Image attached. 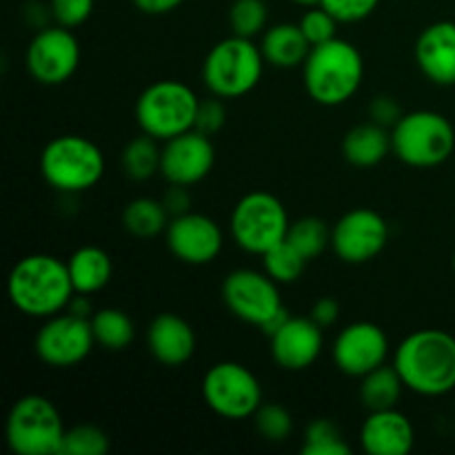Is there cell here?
Returning <instances> with one entry per match:
<instances>
[{
  "instance_id": "obj_1",
  "label": "cell",
  "mask_w": 455,
  "mask_h": 455,
  "mask_svg": "<svg viewBox=\"0 0 455 455\" xmlns=\"http://www.w3.org/2000/svg\"><path fill=\"white\" fill-rule=\"evenodd\" d=\"M7 296L20 314L47 320L62 314L76 296L67 260L49 253L20 258L9 271Z\"/></svg>"
},
{
  "instance_id": "obj_2",
  "label": "cell",
  "mask_w": 455,
  "mask_h": 455,
  "mask_svg": "<svg viewBox=\"0 0 455 455\" xmlns=\"http://www.w3.org/2000/svg\"><path fill=\"white\" fill-rule=\"evenodd\" d=\"M404 387L418 395L438 398L455 389V336L443 329L409 333L394 354Z\"/></svg>"
},
{
  "instance_id": "obj_3",
  "label": "cell",
  "mask_w": 455,
  "mask_h": 455,
  "mask_svg": "<svg viewBox=\"0 0 455 455\" xmlns=\"http://www.w3.org/2000/svg\"><path fill=\"white\" fill-rule=\"evenodd\" d=\"M305 89L323 107L345 105L358 93L364 78L363 53L345 38L311 47L302 65Z\"/></svg>"
},
{
  "instance_id": "obj_4",
  "label": "cell",
  "mask_w": 455,
  "mask_h": 455,
  "mask_svg": "<svg viewBox=\"0 0 455 455\" xmlns=\"http://www.w3.org/2000/svg\"><path fill=\"white\" fill-rule=\"evenodd\" d=\"M40 173L44 182L60 194H83L93 189L105 176V156L89 138L65 133L44 145Z\"/></svg>"
},
{
  "instance_id": "obj_5",
  "label": "cell",
  "mask_w": 455,
  "mask_h": 455,
  "mask_svg": "<svg viewBox=\"0 0 455 455\" xmlns=\"http://www.w3.org/2000/svg\"><path fill=\"white\" fill-rule=\"evenodd\" d=\"M265 56L251 38L229 36L209 49L203 62L204 87L222 100L247 96L258 87L265 71Z\"/></svg>"
},
{
  "instance_id": "obj_6",
  "label": "cell",
  "mask_w": 455,
  "mask_h": 455,
  "mask_svg": "<svg viewBox=\"0 0 455 455\" xmlns=\"http://www.w3.org/2000/svg\"><path fill=\"white\" fill-rule=\"evenodd\" d=\"M395 158L416 169H431L447 163L455 149V129L447 116L418 109L404 114L391 129Z\"/></svg>"
},
{
  "instance_id": "obj_7",
  "label": "cell",
  "mask_w": 455,
  "mask_h": 455,
  "mask_svg": "<svg viewBox=\"0 0 455 455\" xmlns=\"http://www.w3.org/2000/svg\"><path fill=\"white\" fill-rule=\"evenodd\" d=\"M200 98L180 80L151 83L136 100V123L142 133L167 142L196 127Z\"/></svg>"
},
{
  "instance_id": "obj_8",
  "label": "cell",
  "mask_w": 455,
  "mask_h": 455,
  "mask_svg": "<svg viewBox=\"0 0 455 455\" xmlns=\"http://www.w3.org/2000/svg\"><path fill=\"white\" fill-rule=\"evenodd\" d=\"M222 300L235 318L258 327L265 336L278 331L289 318L278 283L267 275V271L235 269L227 274L222 283Z\"/></svg>"
},
{
  "instance_id": "obj_9",
  "label": "cell",
  "mask_w": 455,
  "mask_h": 455,
  "mask_svg": "<svg viewBox=\"0 0 455 455\" xmlns=\"http://www.w3.org/2000/svg\"><path fill=\"white\" fill-rule=\"evenodd\" d=\"M65 431L56 404L38 394L18 398L4 422V438L18 455H60Z\"/></svg>"
},
{
  "instance_id": "obj_10",
  "label": "cell",
  "mask_w": 455,
  "mask_h": 455,
  "mask_svg": "<svg viewBox=\"0 0 455 455\" xmlns=\"http://www.w3.org/2000/svg\"><path fill=\"white\" fill-rule=\"evenodd\" d=\"M291 220L284 204L267 191H251L235 203L231 212V235L243 251L265 256L287 240Z\"/></svg>"
},
{
  "instance_id": "obj_11",
  "label": "cell",
  "mask_w": 455,
  "mask_h": 455,
  "mask_svg": "<svg viewBox=\"0 0 455 455\" xmlns=\"http://www.w3.org/2000/svg\"><path fill=\"white\" fill-rule=\"evenodd\" d=\"M203 400L216 416L227 420H247L260 409V380L240 363H218L204 373Z\"/></svg>"
},
{
  "instance_id": "obj_12",
  "label": "cell",
  "mask_w": 455,
  "mask_h": 455,
  "mask_svg": "<svg viewBox=\"0 0 455 455\" xmlns=\"http://www.w3.org/2000/svg\"><path fill=\"white\" fill-rule=\"evenodd\" d=\"M96 347L92 320L71 311L52 315L38 329L34 340L36 355L53 369H69L83 363Z\"/></svg>"
},
{
  "instance_id": "obj_13",
  "label": "cell",
  "mask_w": 455,
  "mask_h": 455,
  "mask_svg": "<svg viewBox=\"0 0 455 455\" xmlns=\"http://www.w3.org/2000/svg\"><path fill=\"white\" fill-rule=\"evenodd\" d=\"M80 44L69 27L52 25L36 31L25 53V67L36 83L56 87L78 71Z\"/></svg>"
},
{
  "instance_id": "obj_14",
  "label": "cell",
  "mask_w": 455,
  "mask_h": 455,
  "mask_svg": "<svg viewBox=\"0 0 455 455\" xmlns=\"http://www.w3.org/2000/svg\"><path fill=\"white\" fill-rule=\"evenodd\" d=\"M389 243V225L373 209H351L331 227V249L347 265H364Z\"/></svg>"
},
{
  "instance_id": "obj_15",
  "label": "cell",
  "mask_w": 455,
  "mask_h": 455,
  "mask_svg": "<svg viewBox=\"0 0 455 455\" xmlns=\"http://www.w3.org/2000/svg\"><path fill=\"white\" fill-rule=\"evenodd\" d=\"M331 358L338 371L345 376L364 378L373 369L387 364L389 338L378 324L367 323V320L351 323L333 340Z\"/></svg>"
},
{
  "instance_id": "obj_16",
  "label": "cell",
  "mask_w": 455,
  "mask_h": 455,
  "mask_svg": "<svg viewBox=\"0 0 455 455\" xmlns=\"http://www.w3.org/2000/svg\"><path fill=\"white\" fill-rule=\"evenodd\" d=\"M164 238H167V247L173 258L196 267L216 260L225 244V234H222L220 225L213 218L194 212L173 216L164 231Z\"/></svg>"
},
{
  "instance_id": "obj_17",
  "label": "cell",
  "mask_w": 455,
  "mask_h": 455,
  "mask_svg": "<svg viewBox=\"0 0 455 455\" xmlns=\"http://www.w3.org/2000/svg\"><path fill=\"white\" fill-rule=\"evenodd\" d=\"M213 164H216V147L212 136H204L196 129L180 133L163 145L160 173L169 185H198L213 172Z\"/></svg>"
},
{
  "instance_id": "obj_18",
  "label": "cell",
  "mask_w": 455,
  "mask_h": 455,
  "mask_svg": "<svg viewBox=\"0 0 455 455\" xmlns=\"http://www.w3.org/2000/svg\"><path fill=\"white\" fill-rule=\"evenodd\" d=\"M271 358L284 371H305L320 358L324 347L323 327L314 318L284 320L283 327L269 336Z\"/></svg>"
},
{
  "instance_id": "obj_19",
  "label": "cell",
  "mask_w": 455,
  "mask_h": 455,
  "mask_svg": "<svg viewBox=\"0 0 455 455\" xmlns=\"http://www.w3.org/2000/svg\"><path fill=\"white\" fill-rule=\"evenodd\" d=\"M416 62L440 87L455 84V22L440 20L422 29L416 40Z\"/></svg>"
},
{
  "instance_id": "obj_20",
  "label": "cell",
  "mask_w": 455,
  "mask_h": 455,
  "mask_svg": "<svg viewBox=\"0 0 455 455\" xmlns=\"http://www.w3.org/2000/svg\"><path fill=\"white\" fill-rule=\"evenodd\" d=\"M360 444L369 455H404L416 444V429L398 409L369 411L360 429Z\"/></svg>"
},
{
  "instance_id": "obj_21",
  "label": "cell",
  "mask_w": 455,
  "mask_h": 455,
  "mask_svg": "<svg viewBox=\"0 0 455 455\" xmlns=\"http://www.w3.org/2000/svg\"><path fill=\"white\" fill-rule=\"evenodd\" d=\"M196 331L176 314H158L147 327L149 354L164 367H182L196 354Z\"/></svg>"
},
{
  "instance_id": "obj_22",
  "label": "cell",
  "mask_w": 455,
  "mask_h": 455,
  "mask_svg": "<svg viewBox=\"0 0 455 455\" xmlns=\"http://www.w3.org/2000/svg\"><path fill=\"white\" fill-rule=\"evenodd\" d=\"M260 49L265 60L275 69H296L305 65L311 44L298 22H280L262 34Z\"/></svg>"
},
{
  "instance_id": "obj_23",
  "label": "cell",
  "mask_w": 455,
  "mask_h": 455,
  "mask_svg": "<svg viewBox=\"0 0 455 455\" xmlns=\"http://www.w3.org/2000/svg\"><path fill=\"white\" fill-rule=\"evenodd\" d=\"M391 151V132L371 120L351 127L342 140V156L347 163L360 169L376 167Z\"/></svg>"
},
{
  "instance_id": "obj_24",
  "label": "cell",
  "mask_w": 455,
  "mask_h": 455,
  "mask_svg": "<svg viewBox=\"0 0 455 455\" xmlns=\"http://www.w3.org/2000/svg\"><path fill=\"white\" fill-rule=\"evenodd\" d=\"M67 267H69L76 293H83V296H92V293L105 289L109 284L111 274H114L111 256L96 244H84V247L76 249L67 258Z\"/></svg>"
},
{
  "instance_id": "obj_25",
  "label": "cell",
  "mask_w": 455,
  "mask_h": 455,
  "mask_svg": "<svg viewBox=\"0 0 455 455\" xmlns=\"http://www.w3.org/2000/svg\"><path fill=\"white\" fill-rule=\"evenodd\" d=\"M360 400L367 411H385L398 407L404 382L394 364H382L364 378H360Z\"/></svg>"
},
{
  "instance_id": "obj_26",
  "label": "cell",
  "mask_w": 455,
  "mask_h": 455,
  "mask_svg": "<svg viewBox=\"0 0 455 455\" xmlns=\"http://www.w3.org/2000/svg\"><path fill=\"white\" fill-rule=\"evenodd\" d=\"M92 331L96 338V345L107 351H123L136 338V324L124 314L123 309L116 307H105V309L93 311L92 318Z\"/></svg>"
},
{
  "instance_id": "obj_27",
  "label": "cell",
  "mask_w": 455,
  "mask_h": 455,
  "mask_svg": "<svg viewBox=\"0 0 455 455\" xmlns=\"http://www.w3.org/2000/svg\"><path fill=\"white\" fill-rule=\"evenodd\" d=\"M169 216L163 200L156 198H136L124 207L123 227L136 238H156L163 231H167Z\"/></svg>"
},
{
  "instance_id": "obj_28",
  "label": "cell",
  "mask_w": 455,
  "mask_h": 455,
  "mask_svg": "<svg viewBox=\"0 0 455 455\" xmlns=\"http://www.w3.org/2000/svg\"><path fill=\"white\" fill-rule=\"evenodd\" d=\"M158 142L160 140H156L149 133H142V136H136L133 140L127 142L123 156H120V163H123L124 173L132 180H149V178H154L160 172L163 147Z\"/></svg>"
},
{
  "instance_id": "obj_29",
  "label": "cell",
  "mask_w": 455,
  "mask_h": 455,
  "mask_svg": "<svg viewBox=\"0 0 455 455\" xmlns=\"http://www.w3.org/2000/svg\"><path fill=\"white\" fill-rule=\"evenodd\" d=\"M287 243H291L307 260H314L327 247H331V229L327 222L315 216L298 218L296 222L289 225Z\"/></svg>"
},
{
  "instance_id": "obj_30",
  "label": "cell",
  "mask_w": 455,
  "mask_h": 455,
  "mask_svg": "<svg viewBox=\"0 0 455 455\" xmlns=\"http://www.w3.org/2000/svg\"><path fill=\"white\" fill-rule=\"evenodd\" d=\"M307 262L309 260L287 240L275 244L262 256V267H265L267 275H271L278 284H293L296 280H300Z\"/></svg>"
},
{
  "instance_id": "obj_31",
  "label": "cell",
  "mask_w": 455,
  "mask_h": 455,
  "mask_svg": "<svg viewBox=\"0 0 455 455\" xmlns=\"http://www.w3.org/2000/svg\"><path fill=\"white\" fill-rule=\"evenodd\" d=\"M305 455H349L351 447L342 438L336 422L327 418H318L305 429V443H302Z\"/></svg>"
},
{
  "instance_id": "obj_32",
  "label": "cell",
  "mask_w": 455,
  "mask_h": 455,
  "mask_svg": "<svg viewBox=\"0 0 455 455\" xmlns=\"http://www.w3.org/2000/svg\"><path fill=\"white\" fill-rule=\"evenodd\" d=\"M269 20V7L265 0H234L229 9V25L235 36L253 38L262 34Z\"/></svg>"
},
{
  "instance_id": "obj_33",
  "label": "cell",
  "mask_w": 455,
  "mask_h": 455,
  "mask_svg": "<svg viewBox=\"0 0 455 455\" xmlns=\"http://www.w3.org/2000/svg\"><path fill=\"white\" fill-rule=\"evenodd\" d=\"M256 431L267 443H284L293 434V418L283 404L262 403L260 409L253 413Z\"/></svg>"
},
{
  "instance_id": "obj_34",
  "label": "cell",
  "mask_w": 455,
  "mask_h": 455,
  "mask_svg": "<svg viewBox=\"0 0 455 455\" xmlns=\"http://www.w3.org/2000/svg\"><path fill=\"white\" fill-rule=\"evenodd\" d=\"M109 451V435L96 425H76L65 431L60 455H105Z\"/></svg>"
},
{
  "instance_id": "obj_35",
  "label": "cell",
  "mask_w": 455,
  "mask_h": 455,
  "mask_svg": "<svg viewBox=\"0 0 455 455\" xmlns=\"http://www.w3.org/2000/svg\"><path fill=\"white\" fill-rule=\"evenodd\" d=\"M298 25H300L302 34L309 40L311 47H315V44H324L329 43V40L338 38L336 29L340 22H338L323 4H315V7H307V12L302 13Z\"/></svg>"
},
{
  "instance_id": "obj_36",
  "label": "cell",
  "mask_w": 455,
  "mask_h": 455,
  "mask_svg": "<svg viewBox=\"0 0 455 455\" xmlns=\"http://www.w3.org/2000/svg\"><path fill=\"white\" fill-rule=\"evenodd\" d=\"M49 9H52V18L56 20V25L74 29L89 20L93 12V0H49Z\"/></svg>"
},
{
  "instance_id": "obj_37",
  "label": "cell",
  "mask_w": 455,
  "mask_h": 455,
  "mask_svg": "<svg viewBox=\"0 0 455 455\" xmlns=\"http://www.w3.org/2000/svg\"><path fill=\"white\" fill-rule=\"evenodd\" d=\"M338 22H360L371 16L380 0H320Z\"/></svg>"
},
{
  "instance_id": "obj_38",
  "label": "cell",
  "mask_w": 455,
  "mask_h": 455,
  "mask_svg": "<svg viewBox=\"0 0 455 455\" xmlns=\"http://www.w3.org/2000/svg\"><path fill=\"white\" fill-rule=\"evenodd\" d=\"M227 123V109L222 98L212 96L200 100L198 116H196V132L204 133V136H216Z\"/></svg>"
},
{
  "instance_id": "obj_39",
  "label": "cell",
  "mask_w": 455,
  "mask_h": 455,
  "mask_svg": "<svg viewBox=\"0 0 455 455\" xmlns=\"http://www.w3.org/2000/svg\"><path fill=\"white\" fill-rule=\"evenodd\" d=\"M367 111H369V118H371V123L382 124V127H387V129L389 127L394 129L395 123H398V120L404 116L400 102L395 100V98L387 96V93H380V96L373 98V100L369 102Z\"/></svg>"
},
{
  "instance_id": "obj_40",
  "label": "cell",
  "mask_w": 455,
  "mask_h": 455,
  "mask_svg": "<svg viewBox=\"0 0 455 455\" xmlns=\"http://www.w3.org/2000/svg\"><path fill=\"white\" fill-rule=\"evenodd\" d=\"M311 318L320 324L323 329L333 327L340 318V305L333 298H320V300L314 302L311 307Z\"/></svg>"
},
{
  "instance_id": "obj_41",
  "label": "cell",
  "mask_w": 455,
  "mask_h": 455,
  "mask_svg": "<svg viewBox=\"0 0 455 455\" xmlns=\"http://www.w3.org/2000/svg\"><path fill=\"white\" fill-rule=\"evenodd\" d=\"M163 204L167 207L169 216H180V213H187L191 212V196L189 191H187V187L182 185H172L169 187V191L164 194L163 198Z\"/></svg>"
},
{
  "instance_id": "obj_42",
  "label": "cell",
  "mask_w": 455,
  "mask_h": 455,
  "mask_svg": "<svg viewBox=\"0 0 455 455\" xmlns=\"http://www.w3.org/2000/svg\"><path fill=\"white\" fill-rule=\"evenodd\" d=\"M132 3L136 4L138 12L147 13V16H163V13L180 7L185 0H132Z\"/></svg>"
},
{
  "instance_id": "obj_43",
  "label": "cell",
  "mask_w": 455,
  "mask_h": 455,
  "mask_svg": "<svg viewBox=\"0 0 455 455\" xmlns=\"http://www.w3.org/2000/svg\"><path fill=\"white\" fill-rule=\"evenodd\" d=\"M291 3L300 4V7H315V4H320V0H291Z\"/></svg>"
},
{
  "instance_id": "obj_44",
  "label": "cell",
  "mask_w": 455,
  "mask_h": 455,
  "mask_svg": "<svg viewBox=\"0 0 455 455\" xmlns=\"http://www.w3.org/2000/svg\"><path fill=\"white\" fill-rule=\"evenodd\" d=\"M453 271H455V253H453Z\"/></svg>"
}]
</instances>
